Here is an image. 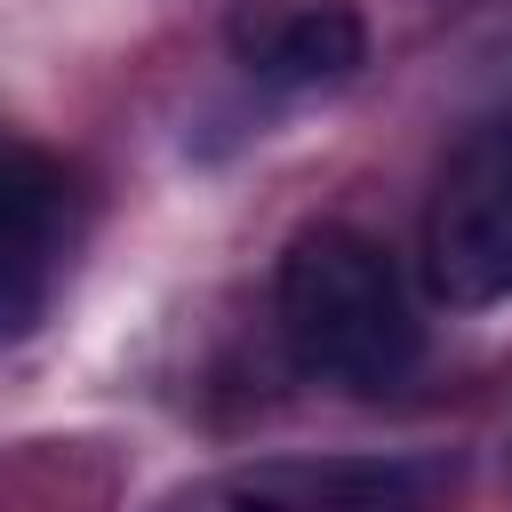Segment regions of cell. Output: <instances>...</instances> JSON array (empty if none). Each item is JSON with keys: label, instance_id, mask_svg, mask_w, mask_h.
Here are the masks:
<instances>
[{"label": "cell", "instance_id": "obj_1", "mask_svg": "<svg viewBox=\"0 0 512 512\" xmlns=\"http://www.w3.org/2000/svg\"><path fill=\"white\" fill-rule=\"evenodd\" d=\"M272 320L296 376L328 392H400L424 360V312L408 272L360 224H304L272 272Z\"/></svg>", "mask_w": 512, "mask_h": 512}, {"label": "cell", "instance_id": "obj_2", "mask_svg": "<svg viewBox=\"0 0 512 512\" xmlns=\"http://www.w3.org/2000/svg\"><path fill=\"white\" fill-rule=\"evenodd\" d=\"M424 288L448 312L512 304V120L472 128L424 200Z\"/></svg>", "mask_w": 512, "mask_h": 512}, {"label": "cell", "instance_id": "obj_3", "mask_svg": "<svg viewBox=\"0 0 512 512\" xmlns=\"http://www.w3.org/2000/svg\"><path fill=\"white\" fill-rule=\"evenodd\" d=\"M72 232V184L48 152L0 136V344H24L48 320Z\"/></svg>", "mask_w": 512, "mask_h": 512}, {"label": "cell", "instance_id": "obj_4", "mask_svg": "<svg viewBox=\"0 0 512 512\" xmlns=\"http://www.w3.org/2000/svg\"><path fill=\"white\" fill-rule=\"evenodd\" d=\"M224 48L256 88H328L360 72L368 24L352 0H240L224 16Z\"/></svg>", "mask_w": 512, "mask_h": 512}, {"label": "cell", "instance_id": "obj_5", "mask_svg": "<svg viewBox=\"0 0 512 512\" xmlns=\"http://www.w3.org/2000/svg\"><path fill=\"white\" fill-rule=\"evenodd\" d=\"M456 464H416V456H344V464H256L200 480L192 496L208 504H416L448 488Z\"/></svg>", "mask_w": 512, "mask_h": 512}]
</instances>
